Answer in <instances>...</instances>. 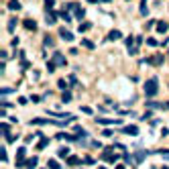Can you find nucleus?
I'll use <instances>...</instances> for the list:
<instances>
[{
  "label": "nucleus",
  "mask_w": 169,
  "mask_h": 169,
  "mask_svg": "<svg viewBox=\"0 0 169 169\" xmlns=\"http://www.w3.org/2000/svg\"><path fill=\"white\" fill-rule=\"evenodd\" d=\"M59 37L63 41H74V33H69L67 29H59Z\"/></svg>",
  "instance_id": "obj_4"
},
{
  "label": "nucleus",
  "mask_w": 169,
  "mask_h": 169,
  "mask_svg": "<svg viewBox=\"0 0 169 169\" xmlns=\"http://www.w3.org/2000/svg\"><path fill=\"white\" fill-rule=\"evenodd\" d=\"M74 130H76V135H78V137H88V132H86V130H84L82 126H76Z\"/></svg>",
  "instance_id": "obj_18"
},
{
  "label": "nucleus",
  "mask_w": 169,
  "mask_h": 169,
  "mask_svg": "<svg viewBox=\"0 0 169 169\" xmlns=\"http://www.w3.org/2000/svg\"><path fill=\"white\" fill-rule=\"evenodd\" d=\"M47 167H49V169H61V165H59L55 159H49V161H47Z\"/></svg>",
  "instance_id": "obj_10"
},
{
  "label": "nucleus",
  "mask_w": 169,
  "mask_h": 169,
  "mask_svg": "<svg viewBox=\"0 0 169 169\" xmlns=\"http://www.w3.org/2000/svg\"><path fill=\"white\" fill-rule=\"evenodd\" d=\"M61 18H63L65 22H69V20H71V14H69L67 10H63V12H61Z\"/></svg>",
  "instance_id": "obj_20"
},
{
  "label": "nucleus",
  "mask_w": 169,
  "mask_h": 169,
  "mask_svg": "<svg viewBox=\"0 0 169 169\" xmlns=\"http://www.w3.org/2000/svg\"><path fill=\"white\" fill-rule=\"evenodd\" d=\"M149 63H155V65H161V63H163V55H155L153 59H149Z\"/></svg>",
  "instance_id": "obj_15"
},
{
  "label": "nucleus",
  "mask_w": 169,
  "mask_h": 169,
  "mask_svg": "<svg viewBox=\"0 0 169 169\" xmlns=\"http://www.w3.org/2000/svg\"><path fill=\"white\" fill-rule=\"evenodd\" d=\"M157 31L163 35V33H167V22L165 20H161V22H157Z\"/></svg>",
  "instance_id": "obj_9"
},
{
  "label": "nucleus",
  "mask_w": 169,
  "mask_h": 169,
  "mask_svg": "<svg viewBox=\"0 0 169 169\" xmlns=\"http://www.w3.org/2000/svg\"><path fill=\"white\" fill-rule=\"evenodd\" d=\"M37 163H39V159H37V157H31V159L27 161V169H33Z\"/></svg>",
  "instance_id": "obj_16"
},
{
  "label": "nucleus",
  "mask_w": 169,
  "mask_h": 169,
  "mask_svg": "<svg viewBox=\"0 0 169 169\" xmlns=\"http://www.w3.org/2000/svg\"><path fill=\"white\" fill-rule=\"evenodd\" d=\"M45 45H47V47H49V45L53 47V39H51V37H45Z\"/></svg>",
  "instance_id": "obj_29"
},
{
  "label": "nucleus",
  "mask_w": 169,
  "mask_h": 169,
  "mask_svg": "<svg viewBox=\"0 0 169 169\" xmlns=\"http://www.w3.org/2000/svg\"><path fill=\"white\" fill-rule=\"evenodd\" d=\"M8 8H10V10H18V8H20V2H18V0H10V2H8Z\"/></svg>",
  "instance_id": "obj_14"
},
{
  "label": "nucleus",
  "mask_w": 169,
  "mask_h": 169,
  "mask_svg": "<svg viewBox=\"0 0 169 169\" xmlns=\"http://www.w3.org/2000/svg\"><path fill=\"white\" fill-rule=\"evenodd\" d=\"M102 135H104V137H112V130H110V128H106V130H104Z\"/></svg>",
  "instance_id": "obj_33"
},
{
  "label": "nucleus",
  "mask_w": 169,
  "mask_h": 169,
  "mask_svg": "<svg viewBox=\"0 0 169 169\" xmlns=\"http://www.w3.org/2000/svg\"><path fill=\"white\" fill-rule=\"evenodd\" d=\"M47 143H49V139H41V143H39V147H37V149H45V147H47Z\"/></svg>",
  "instance_id": "obj_23"
},
{
  "label": "nucleus",
  "mask_w": 169,
  "mask_h": 169,
  "mask_svg": "<svg viewBox=\"0 0 169 169\" xmlns=\"http://www.w3.org/2000/svg\"><path fill=\"white\" fill-rule=\"evenodd\" d=\"M59 157H67V149H59Z\"/></svg>",
  "instance_id": "obj_32"
},
{
  "label": "nucleus",
  "mask_w": 169,
  "mask_h": 169,
  "mask_svg": "<svg viewBox=\"0 0 169 169\" xmlns=\"http://www.w3.org/2000/svg\"><path fill=\"white\" fill-rule=\"evenodd\" d=\"M25 155H27V149H25V147L16 149V167H22V165H25Z\"/></svg>",
  "instance_id": "obj_3"
},
{
  "label": "nucleus",
  "mask_w": 169,
  "mask_h": 169,
  "mask_svg": "<svg viewBox=\"0 0 169 169\" xmlns=\"http://www.w3.org/2000/svg\"><path fill=\"white\" fill-rule=\"evenodd\" d=\"M14 27H16V18H10V20H8V31L12 33V31H14Z\"/></svg>",
  "instance_id": "obj_19"
},
{
  "label": "nucleus",
  "mask_w": 169,
  "mask_h": 169,
  "mask_svg": "<svg viewBox=\"0 0 169 169\" xmlns=\"http://www.w3.org/2000/svg\"><path fill=\"white\" fill-rule=\"evenodd\" d=\"M22 25H25V29H29V31H35L37 29V22H33V20H25Z\"/></svg>",
  "instance_id": "obj_12"
},
{
  "label": "nucleus",
  "mask_w": 169,
  "mask_h": 169,
  "mask_svg": "<svg viewBox=\"0 0 169 169\" xmlns=\"http://www.w3.org/2000/svg\"><path fill=\"white\" fill-rule=\"evenodd\" d=\"M120 37H122V33H120V31H112V33L108 35V41H116V39H120Z\"/></svg>",
  "instance_id": "obj_11"
},
{
  "label": "nucleus",
  "mask_w": 169,
  "mask_h": 169,
  "mask_svg": "<svg viewBox=\"0 0 169 169\" xmlns=\"http://www.w3.org/2000/svg\"><path fill=\"white\" fill-rule=\"evenodd\" d=\"M57 86H59L61 90H65V86H67V84H65V80H59V82H57Z\"/></svg>",
  "instance_id": "obj_30"
},
{
  "label": "nucleus",
  "mask_w": 169,
  "mask_h": 169,
  "mask_svg": "<svg viewBox=\"0 0 169 169\" xmlns=\"http://www.w3.org/2000/svg\"><path fill=\"white\" fill-rule=\"evenodd\" d=\"M159 155H163L165 159H169V151H159Z\"/></svg>",
  "instance_id": "obj_34"
},
{
  "label": "nucleus",
  "mask_w": 169,
  "mask_h": 169,
  "mask_svg": "<svg viewBox=\"0 0 169 169\" xmlns=\"http://www.w3.org/2000/svg\"><path fill=\"white\" fill-rule=\"evenodd\" d=\"M96 122L98 124H118L116 118H96Z\"/></svg>",
  "instance_id": "obj_6"
},
{
  "label": "nucleus",
  "mask_w": 169,
  "mask_h": 169,
  "mask_svg": "<svg viewBox=\"0 0 169 169\" xmlns=\"http://www.w3.org/2000/svg\"><path fill=\"white\" fill-rule=\"evenodd\" d=\"M143 159H145V151H139V153H137V163H141Z\"/></svg>",
  "instance_id": "obj_27"
},
{
  "label": "nucleus",
  "mask_w": 169,
  "mask_h": 169,
  "mask_svg": "<svg viewBox=\"0 0 169 169\" xmlns=\"http://www.w3.org/2000/svg\"><path fill=\"white\" fill-rule=\"evenodd\" d=\"M122 132H124V135H132V137H137V135H139V126H135V124L124 126V128H122Z\"/></svg>",
  "instance_id": "obj_5"
},
{
  "label": "nucleus",
  "mask_w": 169,
  "mask_h": 169,
  "mask_svg": "<svg viewBox=\"0 0 169 169\" xmlns=\"http://www.w3.org/2000/svg\"><path fill=\"white\" fill-rule=\"evenodd\" d=\"M67 10H74L76 18H84V8H82L78 2H69V4H67Z\"/></svg>",
  "instance_id": "obj_2"
},
{
  "label": "nucleus",
  "mask_w": 169,
  "mask_h": 169,
  "mask_svg": "<svg viewBox=\"0 0 169 169\" xmlns=\"http://www.w3.org/2000/svg\"><path fill=\"white\" fill-rule=\"evenodd\" d=\"M53 4H55V0H45V8H47V10H51Z\"/></svg>",
  "instance_id": "obj_21"
},
{
  "label": "nucleus",
  "mask_w": 169,
  "mask_h": 169,
  "mask_svg": "<svg viewBox=\"0 0 169 169\" xmlns=\"http://www.w3.org/2000/svg\"><path fill=\"white\" fill-rule=\"evenodd\" d=\"M100 169H106V167H100Z\"/></svg>",
  "instance_id": "obj_36"
},
{
  "label": "nucleus",
  "mask_w": 169,
  "mask_h": 169,
  "mask_svg": "<svg viewBox=\"0 0 169 169\" xmlns=\"http://www.w3.org/2000/svg\"><path fill=\"white\" fill-rule=\"evenodd\" d=\"M82 45H84V47H88V49H94V43H92V41H88V39H84V41H82Z\"/></svg>",
  "instance_id": "obj_22"
},
{
  "label": "nucleus",
  "mask_w": 169,
  "mask_h": 169,
  "mask_svg": "<svg viewBox=\"0 0 169 169\" xmlns=\"http://www.w3.org/2000/svg\"><path fill=\"white\" fill-rule=\"evenodd\" d=\"M82 112H86V114H92V108H88V106H82Z\"/></svg>",
  "instance_id": "obj_31"
},
{
  "label": "nucleus",
  "mask_w": 169,
  "mask_h": 169,
  "mask_svg": "<svg viewBox=\"0 0 169 169\" xmlns=\"http://www.w3.org/2000/svg\"><path fill=\"white\" fill-rule=\"evenodd\" d=\"M47 69H49V71H55V61H49V63H47Z\"/></svg>",
  "instance_id": "obj_28"
},
{
  "label": "nucleus",
  "mask_w": 169,
  "mask_h": 169,
  "mask_svg": "<svg viewBox=\"0 0 169 169\" xmlns=\"http://www.w3.org/2000/svg\"><path fill=\"white\" fill-rule=\"evenodd\" d=\"M100 2H110V0H100Z\"/></svg>",
  "instance_id": "obj_35"
},
{
  "label": "nucleus",
  "mask_w": 169,
  "mask_h": 169,
  "mask_svg": "<svg viewBox=\"0 0 169 169\" xmlns=\"http://www.w3.org/2000/svg\"><path fill=\"white\" fill-rule=\"evenodd\" d=\"M147 12H149V10H147V0H141V14L147 16Z\"/></svg>",
  "instance_id": "obj_17"
},
{
  "label": "nucleus",
  "mask_w": 169,
  "mask_h": 169,
  "mask_svg": "<svg viewBox=\"0 0 169 169\" xmlns=\"http://www.w3.org/2000/svg\"><path fill=\"white\" fill-rule=\"evenodd\" d=\"M90 27H92V25H90V22H82V25H80V31L84 33V31H88Z\"/></svg>",
  "instance_id": "obj_25"
},
{
  "label": "nucleus",
  "mask_w": 169,
  "mask_h": 169,
  "mask_svg": "<svg viewBox=\"0 0 169 169\" xmlns=\"http://www.w3.org/2000/svg\"><path fill=\"white\" fill-rule=\"evenodd\" d=\"M55 20H57L55 12H47V25H55Z\"/></svg>",
  "instance_id": "obj_8"
},
{
  "label": "nucleus",
  "mask_w": 169,
  "mask_h": 169,
  "mask_svg": "<svg viewBox=\"0 0 169 169\" xmlns=\"http://www.w3.org/2000/svg\"><path fill=\"white\" fill-rule=\"evenodd\" d=\"M157 78H153V80H149L147 84H145V94H147L149 96V98H153V96L157 94Z\"/></svg>",
  "instance_id": "obj_1"
},
{
  "label": "nucleus",
  "mask_w": 169,
  "mask_h": 169,
  "mask_svg": "<svg viewBox=\"0 0 169 169\" xmlns=\"http://www.w3.org/2000/svg\"><path fill=\"white\" fill-rule=\"evenodd\" d=\"M8 130H10V126H8V124H2V135L10 137V132H8Z\"/></svg>",
  "instance_id": "obj_26"
},
{
  "label": "nucleus",
  "mask_w": 169,
  "mask_h": 169,
  "mask_svg": "<svg viewBox=\"0 0 169 169\" xmlns=\"http://www.w3.org/2000/svg\"><path fill=\"white\" fill-rule=\"evenodd\" d=\"M53 61H55L57 65H65V57H63L59 51H55V53H53Z\"/></svg>",
  "instance_id": "obj_7"
},
{
  "label": "nucleus",
  "mask_w": 169,
  "mask_h": 169,
  "mask_svg": "<svg viewBox=\"0 0 169 169\" xmlns=\"http://www.w3.org/2000/svg\"><path fill=\"white\" fill-rule=\"evenodd\" d=\"M67 165L69 167H76V165H80V159L78 157H67Z\"/></svg>",
  "instance_id": "obj_13"
},
{
  "label": "nucleus",
  "mask_w": 169,
  "mask_h": 169,
  "mask_svg": "<svg viewBox=\"0 0 169 169\" xmlns=\"http://www.w3.org/2000/svg\"><path fill=\"white\" fill-rule=\"evenodd\" d=\"M61 100H63V102H69V100H71V94H69V92H63Z\"/></svg>",
  "instance_id": "obj_24"
}]
</instances>
